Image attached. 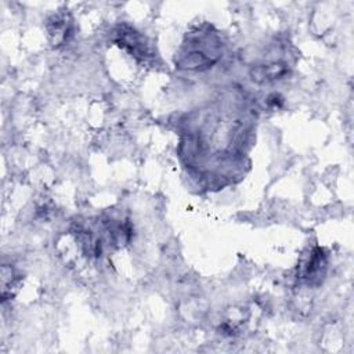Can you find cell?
<instances>
[{"mask_svg":"<svg viewBox=\"0 0 354 354\" xmlns=\"http://www.w3.org/2000/svg\"><path fill=\"white\" fill-rule=\"evenodd\" d=\"M46 30L48 40L54 47H59L72 37L73 35V22L68 12L53 14L46 22Z\"/></svg>","mask_w":354,"mask_h":354,"instance_id":"obj_4","label":"cell"},{"mask_svg":"<svg viewBox=\"0 0 354 354\" xmlns=\"http://www.w3.org/2000/svg\"><path fill=\"white\" fill-rule=\"evenodd\" d=\"M220 48V41L214 36H210V33L192 37L180 50L176 65L184 71H206L218 62L221 55Z\"/></svg>","mask_w":354,"mask_h":354,"instance_id":"obj_1","label":"cell"},{"mask_svg":"<svg viewBox=\"0 0 354 354\" xmlns=\"http://www.w3.org/2000/svg\"><path fill=\"white\" fill-rule=\"evenodd\" d=\"M282 102H283V98L279 94H277V93H272V94H270L267 97V104L271 108H279L282 105Z\"/></svg>","mask_w":354,"mask_h":354,"instance_id":"obj_6","label":"cell"},{"mask_svg":"<svg viewBox=\"0 0 354 354\" xmlns=\"http://www.w3.org/2000/svg\"><path fill=\"white\" fill-rule=\"evenodd\" d=\"M328 267V256L325 250L319 246H315L310 250L307 257L300 263L297 278L307 283V285H315L319 283L324 278Z\"/></svg>","mask_w":354,"mask_h":354,"instance_id":"obj_3","label":"cell"},{"mask_svg":"<svg viewBox=\"0 0 354 354\" xmlns=\"http://www.w3.org/2000/svg\"><path fill=\"white\" fill-rule=\"evenodd\" d=\"M112 41L130 54L136 61L142 64H148L156 57L152 41L129 24H119L113 28Z\"/></svg>","mask_w":354,"mask_h":354,"instance_id":"obj_2","label":"cell"},{"mask_svg":"<svg viewBox=\"0 0 354 354\" xmlns=\"http://www.w3.org/2000/svg\"><path fill=\"white\" fill-rule=\"evenodd\" d=\"M289 65L283 61H267L260 62L250 69V79L254 83L264 84L282 80L289 75Z\"/></svg>","mask_w":354,"mask_h":354,"instance_id":"obj_5","label":"cell"}]
</instances>
